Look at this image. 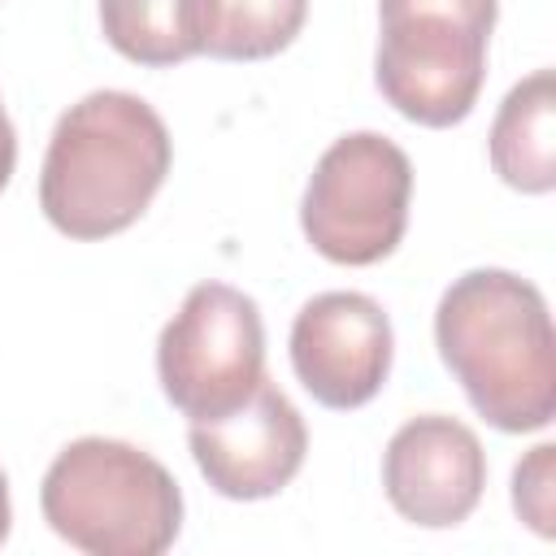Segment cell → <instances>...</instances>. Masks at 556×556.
Returning <instances> with one entry per match:
<instances>
[{
  "label": "cell",
  "instance_id": "1",
  "mask_svg": "<svg viewBox=\"0 0 556 556\" xmlns=\"http://www.w3.org/2000/svg\"><path fill=\"white\" fill-rule=\"evenodd\" d=\"M434 343L495 430L530 434L556 417V334L530 278L508 269L460 274L434 308Z\"/></svg>",
  "mask_w": 556,
  "mask_h": 556
},
{
  "label": "cell",
  "instance_id": "2",
  "mask_svg": "<svg viewBox=\"0 0 556 556\" xmlns=\"http://www.w3.org/2000/svg\"><path fill=\"white\" fill-rule=\"evenodd\" d=\"M174 161L161 113L130 91H91L56 117L39 208L70 239H109L143 217Z\"/></svg>",
  "mask_w": 556,
  "mask_h": 556
},
{
  "label": "cell",
  "instance_id": "3",
  "mask_svg": "<svg viewBox=\"0 0 556 556\" xmlns=\"http://www.w3.org/2000/svg\"><path fill=\"white\" fill-rule=\"evenodd\" d=\"M43 521L91 556H161L182 530L174 473L135 443L87 434L56 452L39 486Z\"/></svg>",
  "mask_w": 556,
  "mask_h": 556
},
{
  "label": "cell",
  "instance_id": "4",
  "mask_svg": "<svg viewBox=\"0 0 556 556\" xmlns=\"http://www.w3.org/2000/svg\"><path fill=\"white\" fill-rule=\"evenodd\" d=\"M500 0H378L374 83L417 126H456L486 83Z\"/></svg>",
  "mask_w": 556,
  "mask_h": 556
},
{
  "label": "cell",
  "instance_id": "5",
  "mask_svg": "<svg viewBox=\"0 0 556 556\" xmlns=\"http://www.w3.org/2000/svg\"><path fill=\"white\" fill-rule=\"evenodd\" d=\"M408 152L378 130H356L334 139L313 165L300 200V226L326 261L378 265L400 248L408 230Z\"/></svg>",
  "mask_w": 556,
  "mask_h": 556
},
{
  "label": "cell",
  "instance_id": "6",
  "mask_svg": "<svg viewBox=\"0 0 556 556\" xmlns=\"http://www.w3.org/2000/svg\"><path fill=\"white\" fill-rule=\"evenodd\" d=\"M156 378L187 421L239 408L265 382V326L252 295L200 282L156 339Z\"/></svg>",
  "mask_w": 556,
  "mask_h": 556
},
{
  "label": "cell",
  "instance_id": "7",
  "mask_svg": "<svg viewBox=\"0 0 556 556\" xmlns=\"http://www.w3.org/2000/svg\"><path fill=\"white\" fill-rule=\"evenodd\" d=\"M391 317L365 291H321L291 321V369L326 408L369 404L391 374Z\"/></svg>",
  "mask_w": 556,
  "mask_h": 556
},
{
  "label": "cell",
  "instance_id": "8",
  "mask_svg": "<svg viewBox=\"0 0 556 556\" xmlns=\"http://www.w3.org/2000/svg\"><path fill=\"white\" fill-rule=\"evenodd\" d=\"M195 469L226 500H269L304 465L308 430L300 408L265 378L239 408L191 421L187 430Z\"/></svg>",
  "mask_w": 556,
  "mask_h": 556
},
{
  "label": "cell",
  "instance_id": "9",
  "mask_svg": "<svg viewBox=\"0 0 556 556\" xmlns=\"http://www.w3.org/2000/svg\"><path fill=\"white\" fill-rule=\"evenodd\" d=\"M482 486L486 452L478 434L447 413L404 421L382 452V491L391 508L413 526H460L478 508Z\"/></svg>",
  "mask_w": 556,
  "mask_h": 556
},
{
  "label": "cell",
  "instance_id": "10",
  "mask_svg": "<svg viewBox=\"0 0 556 556\" xmlns=\"http://www.w3.org/2000/svg\"><path fill=\"white\" fill-rule=\"evenodd\" d=\"M491 165L513 191L547 195L556 187V78L552 70H534L504 96L491 122Z\"/></svg>",
  "mask_w": 556,
  "mask_h": 556
},
{
  "label": "cell",
  "instance_id": "11",
  "mask_svg": "<svg viewBox=\"0 0 556 556\" xmlns=\"http://www.w3.org/2000/svg\"><path fill=\"white\" fill-rule=\"evenodd\" d=\"M104 39L135 65H178L204 43V0H100Z\"/></svg>",
  "mask_w": 556,
  "mask_h": 556
},
{
  "label": "cell",
  "instance_id": "12",
  "mask_svg": "<svg viewBox=\"0 0 556 556\" xmlns=\"http://www.w3.org/2000/svg\"><path fill=\"white\" fill-rule=\"evenodd\" d=\"M308 0H204L200 52L217 61H265L304 30Z\"/></svg>",
  "mask_w": 556,
  "mask_h": 556
},
{
  "label": "cell",
  "instance_id": "13",
  "mask_svg": "<svg viewBox=\"0 0 556 556\" xmlns=\"http://www.w3.org/2000/svg\"><path fill=\"white\" fill-rule=\"evenodd\" d=\"M513 508L539 539L556 534V447L552 443H539L517 460Z\"/></svg>",
  "mask_w": 556,
  "mask_h": 556
},
{
  "label": "cell",
  "instance_id": "14",
  "mask_svg": "<svg viewBox=\"0 0 556 556\" xmlns=\"http://www.w3.org/2000/svg\"><path fill=\"white\" fill-rule=\"evenodd\" d=\"M13 165H17V135H13V122H9V113L0 104V191L9 187Z\"/></svg>",
  "mask_w": 556,
  "mask_h": 556
},
{
  "label": "cell",
  "instance_id": "15",
  "mask_svg": "<svg viewBox=\"0 0 556 556\" xmlns=\"http://www.w3.org/2000/svg\"><path fill=\"white\" fill-rule=\"evenodd\" d=\"M9 526H13V504H9V478L0 469V543L9 539Z\"/></svg>",
  "mask_w": 556,
  "mask_h": 556
}]
</instances>
